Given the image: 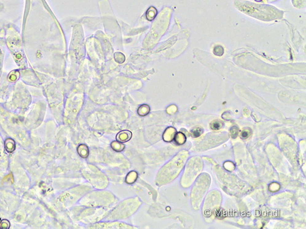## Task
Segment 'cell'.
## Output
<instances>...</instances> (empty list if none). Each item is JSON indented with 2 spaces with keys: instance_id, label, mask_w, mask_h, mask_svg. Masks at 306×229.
Listing matches in <instances>:
<instances>
[{
  "instance_id": "6da1fadb",
  "label": "cell",
  "mask_w": 306,
  "mask_h": 229,
  "mask_svg": "<svg viewBox=\"0 0 306 229\" xmlns=\"http://www.w3.org/2000/svg\"><path fill=\"white\" fill-rule=\"evenodd\" d=\"M132 133L129 130H123L119 132L116 135V139L118 141L123 143L129 141L132 138Z\"/></svg>"
},
{
  "instance_id": "7a4b0ae2",
  "label": "cell",
  "mask_w": 306,
  "mask_h": 229,
  "mask_svg": "<svg viewBox=\"0 0 306 229\" xmlns=\"http://www.w3.org/2000/svg\"><path fill=\"white\" fill-rule=\"evenodd\" d=\"M176 133V130L173 128V127H169L164 132L163 135V139L165 142H170L171 141L175 135Z\"/></svg>"
},
{
  "instance_id": "3957f363",
  "label": "cell",
  "mask_w": 306,
  "mask_h": 229,
  "mask_svg": "<svg viewBox=\"0 0 306 229\" xmlns=\"http://www.w3.org/2000/svg\"><path fill=\"white\" fill-rule=\"evenodd\" d=\"M5 149L8 153H12L15 149V141L10 138L6 139L4 143Z\"/></svg>"
},
{
  "instance_id": "277c9868",
  "label": "cell",
  "mask_w": 306,
  "mask_h": 229,
  "mask_svg": "<svg viewBox=\"0 0 306 229\" xmlns=\"http://www.w3.org/2000/svg\"><path fill=\"white\" fill-rule=\"evenodd\" d=\"M77 152L78 155L83 158H85L89 155V150L86 145L81 144L77 148Z\"/></svg>"
},
{
  "instance_id": "5b68a950",
  "label": "cell",
  "mask_w": 306,
  "mask_h": 229,
  "mask_svg": "<svg viewBox=\"0 0 306 229\" xmlns=\"http://www.w3.org/2000/svg\"><path fill=\"white\" fill-rule=\"evenodd\" d=\"M174 138L176 144H177L178 145H182L186 141V136L181 132L176 133Z\"/></svg>"
},
{
  "instance_id": "8992f818",
  "label": "cell",
  "mask_w": 306,
  "mask_h": 229,
  "mask_svg": "<svg viewBox=\"0 0 306 229\" xmlns=\"http://www.w3.org/2000/svg\"><path fill=\"white\" fill-rule=\"evenodd\" d=\"M112 148L116 152H120L124 150V145L119 141H113L111 144Z\"/></svg>"
},
{
  "instance_id": "52a82bcc",
  "label": "cell",
  "mask_w": 306,
  "mask_h": 229,
  "mask_svg": "<svg viewBox=\"0 0 306 229\" xmlns=\"http://www.w3.org/2000/svg\"><path fill=\"white\" fill-rule=\"evenodd\" d=\"M150 111V106L147 105H143L141 106L138 109V114L140 116H145L149 113Z\"/></svg>"
},
{
  "instance_id": "ba28073f",
  "label": "cell",
  "mask_w": 306,
  "mask_h": 229,
  "mask_svg": "<svg viewBox=\"0 0 306 229\" xmlns=\"http://www.w3.org/2000/svg\"><path fill=\"white\" fill-rule=\"evenodd\" d=\"M137 178V172H135L134 171H132L127 175L126 178V181L128 183L131 184V183H133L134 182H135Z\"/></svg>"
},
{
  "instance_id": "9c48e42d",
  "label": "cell",
  "mask_w": 306,
  "mask_h": 229,
  "mask_svg": "<svg viewBox=\"0 0 306 229\" xmlns=\"http://www.w3.org/2000/svg\"><path fill=\"white\" fill-rule=\"evenodd\" d=\"M191 135L192 136L193 138H198L200 137L203 133V130L202 128L200 127H194L192 130H191Z\"/></svg>"
},
{
  "instance_id": "30bf717a",
  "label": "cell",
  "mask_w": 306,
  "mask_h": 229,
  "mask_svg": "<svg viewBox=\"0 0 306 229\" xmlns=\"http://www.w3.org/2000/svg\"><path fill=\"white\" fill-rule=\"evenodd\" d=\"M222 126H223L222 122L219 120H214L210 125L211 129L213 130H219L222 127Z\"/></svg>"
},
{
  "instance_id": "8fae6325",
  "label": "cell",
  "mask_w": 306,
  "mask_h": 229,
  "mask_svg": "<svg viewBox=\"0 0 306 229\" xmlns=\"http://www.w3.org/2000/svg\"><path fill=\"white\" fill-rule=\"evenodd\" d=\"M224 53V48L221 45L216 46L213 49V53L218 56H222Z\"/></svg>"
},
{
  "instance_id": "7c38bea8",
  "label": "cell",
  "mask_w": 306,
  "mask_h": 229,
  "mask_svg": "<svg viewBox=\"0 0 306 229\" xmlns=\"http://www.w3.org/2000/svg\"><path fill=\"white\" fill-rule=\"evenodd\" d=\"M155 12H157V10H156V9H155L154 7H151L148 9V12H147V18H148L149 20H151V15H152V17H153V19L154 18V17H155V15H156V14H153V13Z\"/></svg>"
},
{
  "instance_id": "4fadbf2b",
  "label": "cell",
  "mask_w": 306,
  "mask_h": 229,
  "mask_svg": "<svg viewBox=\"0 0 306 229\" xmlns=\"http://www.w3.org/2000/svg\"><path fill=\"white\" fill-rule=\"evenodd\" d=\"M10 227V223L7 219H3L0 222V229H8Z\"/></svg>"
},
{
  "instance_id": "5bb4252c",
  "label": "cell",
  "mask_w": 306,
  "mask_h": 229,
  "mask_svg": "<svg viewBox=\"0 0 306 229\" xmlns=\"http://www.w3.org/2000/svg\"><path fill=\"white\" fill-rule=\"evenodd\" d=\"M2 181H4V182H8L9 183H14V176L12 175V173L8 174L7 175H6L5 177H4V178L2 179Z\"/></svg>"
},
{
  "instance_id": "9a60e30c",
  "label": "cell",
  "mask_w": 306,
  "mask_h": 229,
  "mask_svg": "<svg viewBox=\"0 0 306 229\" xmlns=\"http://www.w3.org/2000/svg\"><path fill=\"white\" fill-rule=\"evenodd\" d=\"M250 135V130L247 128V129H244V130H242L241 133V138L243 139H245L247 138H248L249 137Z\"/></svg>"
},
{
  "instance_id": "2e32d148",
  "label": "cell",
  "mask_w": 306,
  "mask_h": 229,
  "mask_svg": "<svg viewBox=\"0 0 306 229\" xmlns=\"http://www.w3.org/2000/svg\"><path fill=\"white\" fill-rule=\"evenodd\" d=\"M19 75V73L17 71H12L10 74H9V79L11 81H15L18 76Z\"/></svg>"
},
{
  "instance_id": "e0dca14e",
  "label": "cell",
  "mask_w": 306,
  "mask_h": 229,
  "mask_svg": "<svg viewBox=\"0 0 306 229\" xmlns=\"http://www.w3.org/2000/svg\"><path fill=\"white\" fill-rule=\"evenodd\" d=\"M116 54L118 55V59H116L115 61L117 63H124V61H125V56H124V55L123 53H120V52L116 53Z\"/></svg>"
}]
</instances>
